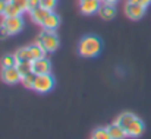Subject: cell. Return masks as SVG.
<instances>
[{
	"instance_id": "obj_1",
	"label": "cell",
	"mask_w": 151,
	"mask_h": 139,
	"mask_svg": "<svg viewBox=\"0 0 151 139\" xmlns=\"http://www.w3.org/2000/svg\"><path fill=\"white\" fill-rule=\"evenodd\" d=\"M116 123H119L126 130L129 138H139L145 130L144 122L138 116H135L134 113H122L117 117Z\"/></svg>"
},
{
	"instance_id": "obj_2",
	"label": "cell",
	"mask_w": 151,
	"mask_h": 139,
	"mask_svg": "<svg viewBox=\"0 0 151 139\" xmlns=\"http://www.w3.org/2000/svg\"><path fill=\"white\" fill-rule=\"evenodd\" d=\"M103 50V41L97 35H85L79 43H78V53L82 57L91 59V57H97Z\"/></svg>"
},
{
	"instance_id": "obj_3",
	"label": "cell",
	"mask_w": 151,
	"mask_h": 139,
	"mask_svg": "<svg viewBox=\"0 0 151 139\" xmlns=\"http://www.w3.org/2000/svg\"><path fill=\"white\" fill-rule=\"evenodd\" d=\"M37 43L43 47L47 53H53L59 48V37L56 34V31L53 29H41V32L38 34Z\"/></svg>"
},
{
	"instance_id": "obj_4",
	"label": "cell",
	"mask_w": 151,
	"mask_h": 139,
	"mask_svg": "<svg viewBox=\"0 0 151 139\" xmlns=\"http://www.w3.org/2000/svg\"><path fill=\"white\" fill-rule=\"evenodd\" d=\"M54 84H56V79L51 76L50 73H46V75H37L35 82H34V88H32V90L37 91L38 94H47L54 88Z\"/></svg>"
},
{
	"instance_id": "obj_5",
	"label": "cell",
	"mask_w": 151,
	"mask_h": 139,
	"mask_svg": "<svg viewBox=\"0 0 151 139\" xmlns=\"http://www.w3.org/2000/svg\"><path fill=\"white\" fill-rule=\"evenodd\" d=\"M10 32V35L19 34L24 29V19L21 16H4L1 22Z\"/></svg>"
},
{
	"instance_id": "obj_6",
	"label": "cell",
	"mask_w": 151,
	"mask_h": 139,
	"mask_svg": "<svg viewBox=\"0 0 151 139\" xmlns=\"http://www.w3.org/2000/svg\"><path fill=\"white\" fill-rule=\"evenodd\" d=\"M145 10H147V7L142 6V4H139V3H129L128 1L125 4V15L129 19H132V21L141 19L145 15Z\"/></svg>"
},
{
	"instance_id": "obj_7",
	"label": "cell",
	"mask_w": 151,
	"mask_h": 139,
	"mask_svg": "<svg viewBox=\"0 0 151 139\" xmlns=\"http://www.w3.org/2000/svg\"><path fill=\"white\" fill-rule=\"evenodd\" d=\"M1 79L4 84L7 85H15L18 82H21L22 79V75L19 73L18 67L13 66V67H6V69H1Z\"/></svg>"
},
{
	"instance_id": "obj_8",
	"label": "cell",
	"mask_w": 151,
	"mask_h": 139,
	"mask_svg": "<svg viewBox=\"0 0 151 139\" xmlns=\"http://www.w3.org/2000/svg\"><path fill=\"white\" fill-rule=\"evenodd\" d=\"M50 70L51 63L46 57L38 59V60H32V72L35 75H46V73H50Z\"/></svg>"
},
{
	"instance_id": "obj_9",
	"label": "cell",
	"mask_w": 151,
	"mask_h": 139,
	"mask_svg": "<svg viewBox=\"0 0 151 139\" xmlns=\"http://www.w3.org/2000/svg\"><path fill=\"white\" fill-rule=\"evenodd\" d=\"M101 0H85V1H79V7H81V12L84 15H94L99 12L100 9Z\"/></svg>"
},
{
	"instance_id": "obj_10",
	"label": "cell",
	"mask_w": 151,
	"mask_h": 139,
	"mask_svg": "<svg viewBox=\"0 0 151 139\" xmlns=\"http://www.w3.org/2000/svg\"><path fill=\"white\" fill-rule=\"evenodd\" d=\"M50 12L51 10H49V9H46V7H43V6H38V7H35L34 10H31L29 15H31V19H32L35 24L41 25V24L44 22V19L49 16Z\"/></svg>"
},
{
	"instance_id": "obj_11",
	"label": "cell",
	"mask_w": 151,
	"mask_h": 139,
	"mask_svg": "<svg viewBox=\"0 0 151 139\" xmlns=\"http://www.w3.org/2000/svg\"><path fill=\"white\" fill-rule=\"evenodd\" d=\"M99 15L104 21H111L116 16V7L114 4H109V3H103L99 9Z\"/></svg>"
},
{
	"instance_id": "obj_12",
	"label": "cell",
	"mask_w": 151,
	"mask_h": 139,
	"mask_svg": "<svg viewBox=\"0 0 151 139\" xmlns=\"http://www.w3.org/2000/svg\"><path fill=\"white\" fill-rule=\"evenodd\" d=\"M59 25H60V18H59V15H56V13H53L50 12L49 13V16L44 19V22L41 24V27L44 28V29H53V31H56L57 28H59Z\"/></svg>"
},
{
	"instance_id": "obj_13",
	"label": "cell",
	"mask_w": 151,
	"mask_h": 139,
	"mask_svg": "<svg viewBox=\"0 0 151 139\" xmlns=\"http://www.w3.org/2000/svg\"><path fill=\"white\" fill-rule=\"evenodd\" d=\"M107 130H109L110 138H111V139H125L126 136H128L126 130H125V129H123L119 123H113V125L107 126Z\"/></svg>"
},
{
	"instance_id": "obj_14",
	"label": "cell",
	"mask_w": 151,
	"mask_h": 139,
	"mask_svg": "<svg viewBox=\"0 0 151 139\" xmlns=\"http://www.w3.org/2000/svg\"><path fill=\"white\" fill-rule=\"evenodd\" d=\"M29 53H31V59H32V60H38V59L46 57V53H47V51L40 46L38 43H34V44L29 46Z\"/></svg>"
},
{
	"instance_id": "obj_15",
	"label": "cell",
	"mask_w": 151,
	"mask_h": 139,
	"mask_svg": "<svg viewBox=\"0 0 151 139\" xmlns=\"http://www.w3.org/2000/svg\"><path fill=\"white\" fill-rule=\"evenodd\" d=\"M15 57L18 62H29L31 59V53H29V47H22L19 50L15 51Z\"/></svg>"
},
{
	"instance_id": "obj_16",
	"label": "cell",
	"mask_w": 151,
	"mask_h": 139,
	"mask_svg": "<svg viewBox=\"0 0 151 139\" xmlns=\"http://www.w3.org/2000/svg\"><path fill=\"white\" fill-rule=\"evenodd\" d=\"M24 12L19 9V7H16L13 3H10L9 0H7V4H6V9H4V15L3 16H21Z\"/></svg>"
},
{
	"instance_id": "obj_17",
	"label": "cell",
	"mask_w": 151,
	"mask_h": 139,
	"mask_svg": "<svg viewBox=\"0 0 151 139\" xmlns=\"http://www.w3.org/2000/svg\"><path fill=\"white\" fill-rule=\"evenodd\" d=\"M16 64H18V60H16L15 54H6V56H3V59H1V69L13 67Z\"/></svg>"
},
{
	"instance_id": "obj_18",
	"label": "cell",
	"mask_w": 151,
	"mask_h": 139,
	"mask_svg": "<svg viewBox=\"0 0 151 139\" xmlns=\"http://www.w3.org/2000/svg\"><path fill=\"white\" fill-rule=\"evenodd\" d=\"M16 67H18L19 73H21L22 76H25V75H28L29 72H32V60H29V62H18Z\"/></svg>"
},
{
	"instance_id": "obj_19",
	"label": "cell",
	"mask_w": 151,
	"mask_h": 139,
	"mask_svg": "<svg viewBox=\"0 0 151 139\" xmlns=\"http://www.w3.org/2000/svg\"><path fill=\"white\" fill-rule=\"evenodd\" d=\"M35 78H37V75H35L34 72H29L28 75L22 76L21 82H22V85H24L25 88H28V90H32V88H34V82H35Z\"/></svg>"
},
{
	"instance_id": "obj_20",
	"label": "cell",
	"mask_w": 151,
	"mask_h": 139,
	"mask_svg": "<svg viewBox=\"0 0 151 139\" xmlns=\"http://www.w3.org/2000/svg\"><path fill=\"white\" fill-rule=\"evenodd\" d=\"M91 139H111L110 138V133L107 130V128H99L93 132V136Z\"/></svg>"
},
{
	"instance_id": "obj_21",
	"label": "cell",
	"mask_w": 151,
	"mask_h": 139,
	"mask_svg": "<svg viewBox=\"0 0 151 139\" xmlns=\"http://www.w3.org/2000/svg\"><path fill=\"white\" fill-rule=\"evenodd\" d=\"M10 3H13L16 7H19L22 12L28 10V0H9Z\"/></svg>"
},
{
	"instance_id": "obj_22",
	"label": "cell",
	"mask_w": 151,
	"mask_h": 139,
	"mask_svg": "<svg viewBox=\"0 0 151 139\" xmlns=\"http://www.w3.org/2000/svg\"><path fill=\"white\" fill-rule=\"evenodd\" d=\"M56 4H57V0H40V6L49 9L51 12H53V9L56 7Z\"/></svg>"
},
{
	"instance_id": "obj_23",
	"label": "cell",
	"mask_w": 151,
	"mask_h": 139,
	"mask_svg": "<svg viewBox=\"0 0 151 139\" xmlns=\"http://www.w3.org/2000/svg\"><path fill=\"white\" fill-rule=\"evenodd\" d=\"M9 35H10L9 29H7V28H6V27L1 24V25H0V40H4V38H7Z\"/></svg>"
},
{
	"instance_id": "obj_24",
	"label": "cell",
	"mask_w": 151,
	"mask_h": 139,
	"mask_svg": "<svg viewBox=\"0 0 151 139\" xmlns=\"http://www.w3.org/2000/svg\"><path fill=\"white\" fill-rule=\"evenodd\" d=\"M38 6H40V0H28V12L34 10Z\"/></svg>"
},
{
	"instance_id": "obj_25",
	"label": "cell",
	"mask_w": 151,
	"mask_h": 139,
	"mask_svg": "<svg viewBox=\"0 0 151 139\" xmlns=\"http://www.w3.org/2000/svg\"><path fill=\"white\" fill-rule=\"evenodd\" d=\"M6 4H7V0H0V15H4Z\"/></svg>"
},
{
	"instance_id": "obj_26",
	"label": "cell",
	"mask_w": 151,
	"mask_h": 139,
	"mask_svg": "<svg viewBox=\"0 0 151 139\" xmlns=\"http://www.w3.org/2000/svg\"><path fill=\"white\" fill-rule=\"evenodd\" d=\"M139 4H142V6L148 7V6L151 4V0H139Z\"/></svg>"
},
{
	"instance_id": "obj_27",
	"label": "cell",
	"mask_w": 151,
	"mask_h": 139,
	"mask_svg": "<svg viewBox=\"0 0 151 139\" xmlns=\"http://www.w3.org/2000/svg\"><path fill=\"white\" fill-rule=\"evenodd\" d=\"M103 3H109V4H116L119 0H101Z\"/></svg>"
},
{
	"instance_id": "obj_28",
	"label": "cell",
	"mask_w": 151,
	"mask_h": 139,
	"mask_svg": "<svg viewBox=\"0 0 151 139\" xmlns=\"http://www.w3.org/2000/svg\"><path fill=\"white\" fill-rule=\"evenodd\" d=\"M79 1H85V0H79Z\"/></svg>"
}]
</instances>
